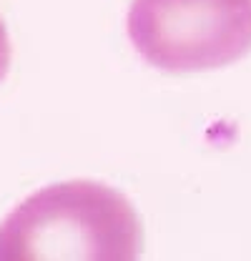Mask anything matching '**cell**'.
I'll use <instances>...</instances> for the list:
<instances>
[{"mask_svg":"<svg viewBox=\"0 0 251 261\" xmlns=\"http://www.w3.org/2000/svg\"><path fill=\"white\" fill-rule=\"evenodd\" d=\"M141 246V221L128 198L95 181L48 186L0 224V261H131Z\"/></svg>","mask_w":251,"mask_h":261,"instance_id":"1","label":"cell"},{"mask_svg":"<svg viewBox=\"0 0 251 261\" xmlns=\"http://www.w3.org/2000/svg\"><path fill=\"white\" fill-rule=\"evenodd\" d=\"M128 35L166 73L214 70L251 50V0H133Z\"/></svg>","mask_w":251,"mask_h":261,"instance_id":"2","label":"cell"},{"mask_svg":"<svg viewBox=\"0 0 251 261\" xmlns=\"http://www.w3.org/2000/svg\"><path fill=\"white\" fill-rule=\"evenodd\" d=\"M8 68H10V40H8V31L0 18V81L5 78Z\"/></svg>","mask_w":251,"mask_h":261,"instance_id":"3","label":"cell"}]
</instances>
